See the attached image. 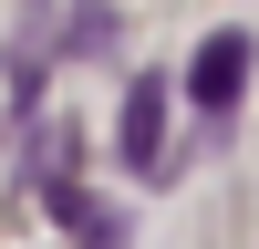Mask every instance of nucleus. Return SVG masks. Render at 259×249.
Returning a JSON list of instances; mask_svg holds the SVG:
<instances>
[{
    "label": "nucleus",
    "instance_id": "1",
    "mask_svg": "<svg viewBox=\"0 0 259 249\" xmlns=\"http://www.w3.org/2000/svg\"><path fill=\"white\" fill-rule=\"evenodd\" d=\"M249 31H207L197 42V62H187V104H197V114L207 124H228V114H239V94H249Z\"/></svg>",
    "mask_w": 259,
    "mask_h": 249
},
{
    "label": "nucleus",
    "instance_id": "2",
    "mask_svg": "<svg viewBox=\"0 0 259 249\" xmlns=\"http://www.w3.org/2000/svg\"><path fill=\"white\" fill-rule=\"evenodd\" d=\"M114 156L135 166V177H166V83L156 73H135V94H124V124H114Z\"/></svg>",
    "mask_w": 259,
    "mask_h": 249
},
{
    "label": "nucleus",
    "instance_id": "3",
    "mask_svg": "<svg viewBox=\"0 0 259 249\" xmlns=\"http://www.w3.org/2000/svg\"><path fill=\"white\" fill-rule=\"evenodd\" d=\"M52 208H62V228H73L83 249H124V208L83 197V187H52Z\"/></svg>",
    "mask_w": 259,
    "mask_h": 249
},
{
    "label": "nucleus",
    "instance_id": "4",
    "mask_svg": "<svg viewBox=\"0 0 259 249\" xmlns=\"http://www.w3.org/2000/svg\"><path fill=\"white\" fill-rule=\"evenodd\" d=\"M41 73H52V42H41V11H31V21H21V42H11V104H31Z\"/></svg>",
    "mask_w": 259,
    "mask_h": 249
},
{
    "label": "nucleus",
    "instance_id": "5",
    "mask_svg": "<svg viewBox=\"0 0 259 249\" xmlns=\"http://www.w3.org/2000/svg\"><path fill=\"white\" fill-rule=\"evenodd\" d=\"M104 42H114V11H104V0H83V11H73V52H104Z\"/></svg>",
    "mask_w": 259,
    "mask_h": 249
}]
</instances>
